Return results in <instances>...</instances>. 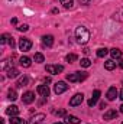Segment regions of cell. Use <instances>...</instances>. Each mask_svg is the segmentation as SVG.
Listing matches in <instances>:
<instances>
[{"instance_id":"obj_14","label":"cell","mask_w":123,"mask_h":124,"mask_svg":"<svg viewBox=\"0 0 123 124\" xmlns=\"http://www.w3.org/2000/svg\"><path fill=\"white\" fill-rule=\"evenodd\" d=\"M36 91H38V94H41L44 98H46V97L49 95V88H48V85H39Z\"/></svg>"},{"instance_id":"obj_21","label":"cell","mask_w":123,"mask_h":124,"mask_svg":"<svg viewBox=\"0 0 123 124\" xmlns=\"http://www.w3.org/2000/svg\"><path fill=\"white\" fill-rule=\"evenodd\" d=\"M10 124H26L25 123V120H22L20 117H18V116H15V117H10Z\"/></svg>"},{"instance_id":"obj_3","label":"cell","mask_w":123,"mask_h":124,"mask_svg":"<svg viewBox=\"0 0 123 124\" xmlns=\"http://www.w3.org/2000/svg\"><path fill=\"white\" fill-rule=\"evenodd\" d=\"M31 48H32V42L28 38H20V39H19V49H20V51L28 52Z\"/></svg>"},{"instance_id":"obj_25","label":"cell","mask_w":123,"mask_h":124,"mask_svg":"<svg viewBox=\"0 0 123 124\" xmlns=\"http://www.w3.org/2000/svg\"><path fill=\"white\" fill-rule=\"evenodd\" d=\"M7 98H9L10 101H15V100L18 98V94H16V91H15V90H10V91H9V94H7Z\"/></svg>"},{"instance_id":"obj_9","label":"cell","mask_w":123,"mask_h":124,"mask_svg":"<svg viewBox=\"0 0 123 124\" xmlns=\"http://www.w3.org/2000/svg\"><path fill=\"white\" fill-rule=\"evenodd\" d=\"M117 117V111L116 110H107L104 113V120L106 121H110V120H114Z\"/></svg>"},{"instance_id":"obj_30","label":"cell","mask_w":123,"mask_h":124,"mask_svg":"<svg viewBox=\"0 0 123 124\" xmlns=\"http://www.w3.org/2000/svg\"><path fill=\"white\" fill-rule=\"evenodd\" d=\"M28 29H29V26H28V25H20V26L18 28V31H20V32H26Z\"/></svg>"},{"instance_id":"obj_6","label":"cell","mask_w":123,"mask_h":124,"mask_svg":"<svg viewBox=\"0 0 123 124\" xmlns=\"http://www.w3.org/2000/svg\"><path fill=\"white\" fill-rule=\"evenodd\" d=\"M68 90V85L64 82V81H60V82H57L55 84V87H54V91H55V94H62V93H65Z\"/></svg>"},{"instance_id":"obj_13","label":"cell","mask_w":123,"mask_h":124,"mask_svg":"<svg viewBox=\"0 0 123 124\" xmlns=\"http://www.w3.org/2000/svg\"><path fill=\"white\" fill-rule=\"evenodd\" d=\"M6 114H7V116H10V117H15V116H18V114H19V108H18L16 105H10V107H7V108H6Z\"/></svg>"},{"instance_id":"obj_4","label":"cell","mask_w":123,"mask_h":124,"mask_svg":"<svg viewBox=\"0 0 123 124\" xmlns=\"http://www.w3.org/2000/svg\"><path fill=\"white\" fill-rule=\"evenodd\" d=\"M46 72L51 74V75H57V74H61L64 71V66L62 65H46Z\"/></svg>"},{"instance_id":"obj_32","label":"cell","mask_w":123,"mask_h":124,"mask_svg":"<svg viewBox=\"0 0 123 124\" xmlns=\"http://www.w3.org/2000/svg\"><path fill=\"white\" fill-rule=\"evenodd\" d=\"M88 1H90V0H80V3H81V4H87Z\"/></svg>"},{"instance_id":"obj_5","label":"cell","mask_w":123,"mask_h":124,"mask_svg":"<svg viewBox=\"0 0 123 124\" xmlns=\"http://www.w3.org/2000/svg\"><path fill=\"white\" fill-rule=\"evenodd\" d=\"M83 101H84V95H83V94H75V95L70 100V105H71V107H77V105H81Z\"/></svg>"},{"instance_id":"obj_34","label":"cell","mask_w":123,"mask_h":124,"mask_svg":"<svg viewBox=\"0 0 123 124\" xmlns=\"http://www.w3.org/2000/svg\"><path fill=\"white\" fill-rule=\"evenodd\" d=\"M119 66L123 69V59H120V61H119Z\"/></svg>"},{"instance_id":"obj_33","label":"cell","mask_w":123,"mask_h":124,"mask_svg":"<svg viewBox=\"0 0 123 124\" xmlns=\"http://www.w3.org/2000/svg\"><path fill=\"white\" fill-rule=\"evenodd\" d=\"M100 108H106V102H100Z\"/></svg>"},{"instance_id":"obj_23","label":"cell","mask_w":123,"mask_h":124,"mask_svg":"<svg viewBox=\"0 0 123 124\" xmlns=\"http://www.w3.org/2000/svg\"><path fill=\"white\" fill-rule=\"evenodd\" d=\"M80 65H81L83 68H88V66H91V61H90L88 58H83L81 62H80Z\"/></svg>"},{"instance_id":"obj_20","label":"cell","mask_w":123,"mask_h":124,"mask_svg":"<svg viewBox=\"0 0 123 124\" xmlns=\"http://www.w3.org/2000/svg\"><path fill=\"white\" fill-rule=\"evenodd\" d=\"M104 68H106L107 71H112V69L116 68V62L113 61V59H107V61L104 62Z\"/></svg>"},{"instance_id":"obj_15","label":"cell","mask_w":123,"mask_h":124,"mask_svg":"<svg viewBox=\"0 0 123 124\" xmlns=\"http://www.w3.org/2000/svg\"><path fill=\"white\" fill-rule=\"evenodd\" d=\"M81 121L78 117H75V116H65V124H78Z\"/></svg>"},{"instance_id":"obj_31","label":"cell","mask_w":123,"mask_h":124,"mask_svg":"<svg viewBox=\"0 0 123 124\" xmlns=\"http://www.w3.org/2000/svg\"><path fill=\"white\" fill-rule=\"evenodd\" d=\"M55 114H57V116H65V114H67V111L62 108V110H58V111H55Z\"/></svg>"},{"instance_id":"obj_29","label":"cell","mask_w":123,"mask_h":124,"mask_svg":"<svg viewBox=\"0 0 123 124\" xmlns=\"http://www.w3.org/2000/svg\"><path fill=\"white\" fill-rule=\"evenodd\" d=\"M7 38H9V35H3V36L0 38V43H1V45L7 43Z\"/></svg>"},{"instance_id":"obj_12","label":"cell","mask_w":123,"mask_h":124,"mask_svg":"<svg viewBox=\"0 0 123 124\" xmlns=\"http://www.w3.org/2000/svg\"><path fill=\"white\" fill-rule=\"evenodd\" d=\"M42 42H44L45 46L51 48V46L54 45V36H52V35H45V36L42 38Z\"/></svg>"},{"instance_id":"obj_10","label":"cell","mask_w":123,"mask_h":124,"mask_svg":"<svg viewBox=\"0 0 123 124\" xmlns=\"http://www.w3.org/2000/svg\"><path fill=\"white\" fill-rule=\"evenodd\" d=\"M106 97H107L109 101L116 100V97H117V90H116V87H110L109 91H107V94H106Z\"/></svg>"},{"instance_id":"obj_7","label":"cell","mask_w":123,"mask_h":124,"mask_svg":"<svg viewBox=\"0 0 123 124\" xmlns=\"http://www.w3.org/2000/svg\"><path fill=\"white\" fill-rule=\"evenodd\" d=\"M42 120H45V114H42V113H39V114H35L33 117L29 118V121L26 124H39Z\"/></svg>"},{"instance_id":"obj_8","label":"cell","mask_w":123,"mask_h":124,"mask_svg":"<svg viewBox=\"0 0 123 124\" xmlns=\"http://www.w3.org/2000/svg\"><path fill=\"white\" fill-rule=\"evenodd\" d=\"M22 101L25 102V104H31L35 101V94L31 93V91H28V93L23 94V97H22Z\"/></svg>"},{"instance_id":"obj_37","label":"cell","mask_w":123,"mask_h":124,"mask_svg":"<svg viewBox=\"0 0 123 124\" xmlns=\"http://www.w3.org/2000/svg\"><path fill=\"white\" fill-rule=\"evenodd\" d=\"M54 124H65V123H54Z\"/></svg>"},{"instance_id":"obj_22","label":"cell","mask_w":123,"mask_h":124,"mask_svg":"<svg viewBox=\"0 0 123 124\" xmlns=\"http://www.w3.org/2000/svg\"><path fill=\"white\" fill-rule=\"evenodd\" d=\"M107 54H109V49H106V48H101V49L97 51V56H98V58H104Z\"/></svg>"},{"instance_id":"obj_11","label":"cell","mask_w":123,"mask_h":124,"mask_svg":"<svg viewBox=\"0 0 123 124\" xmlns=\"http://www.w3.org/2000/svg\"><path fill=\"white\" fill-rule=\"evenodd\" d=\"M100 94L101 93H100L98 90H96V91L93 93V97L88 100V105H90V107H94V105L97 104V101H98V98H100Z\"/></svg>"},{"instance_id":"obj_18","label":"cell","mask_w":123,"mask_h":124,"mask_svg":"<svg viewBox=\"0 0 123 124\" xmlns=\"http://www.w3.org/2000/svg\"><path fill=\"white\" fill-rule=\"evenodd\" d=\"M110 55H112V58H113V59H120V58H122V51H120V49L113 48V49L110 51Z\"/></svg>"},{"instance_id":"obj_16","label":"cell","mask_w":123,"mask_h":124,"mask_svg":"<svg viewBox=\"0 0 123 124\" xmlns=\"http://www.w3.org/2000/svg\"><path fill=\"white\" fill-rule=\"evenodd\" d=\"M28 82H29V78H28L26 75H23V77H20V78L18 79L16 85H18V87H26V85H28Z\"/></svg>"},{"instance_id":"obj_35","label":"cell","mask_w":123,"mask_h":124,"mask_svg":"<svg viewBox=\"0 0 123 124\" xmlns=\"http://www.w3.org/2000/svg\"><path fill=\"white\" fill-rule=\"evenodd\" d=\"M120 98H122V100H123V90H122V91H120Z\"/></svg>"},{"instance_id":"obj_19","label":"cell","mask_w":123,"mask_h":124,"mask_svg":"<svg viewBox=\"0 0 123 124\" xmlns=\"http://www.w3.org/2000/svg\"><path fill=\"white\" fill-rule=\"evenodd\" d=\"M7 77L9 78H16V77H19V69H16V68H9L7 69Z\"/></svg>"},{"instance_id":"obj_27","label":"cell","mask_w":123,"mask_h":124,"mask_svg":"<svg viewBox=\"0 0 123 124\" xmlns=\"http://www.w3.org/2000/svg\"><path fill=\"white\" fill-rule=\"evenodd\" d=\"M67 61L68 62L77 61V55H75V54H70V55H67Z\"/></svg>"},{"instance_id":"obj_1","label":"cell","mask_w":123,"mask_h":124,"mask_svg":"<svg viewBox=\"0 0 123 124\" xmlns=\"http://www.w3.org/2000/svg\"><path fill=\"white\" fill-rule=\"evenodd\" d=\"M75 38H77V42L80 45H86L88 42V39H90V32L84 26H78L75 29Z\"/></svg>"},{"instance_id":"obj_17","label":"cell","mask_w":123,"mask_h":124,"mask_svg":"<svg viewBox=\"0 0 123 124\" xmlns=\"http://www.w3.org/2000/svg\"><path fill=\"white\" fill-rule=\"evenodd\" d=\"M19 62H20V65H22L23 68H29V66H31V63H32L31 58H28V56H22V58L19 59Z\"/></svg>"},{"instance_id":"obj_36","label":"cell","mask_w":123,"mask_h":124,"mask_svg":"<svg viewBox=\"0 0 123 124\" xmlns=\"http://www.w3.org/2000/svg\"><path fill=\"white\" fill-rule=\"evenodd\" d=\"M120 113H123V104L120 105Z\"/></svg>"},{"instance_id":"obj_26","label":"cell","mask_w":123,"mask_h":124,"mask_svg":"<svg viewBox=\"0 0 123 124\" xmlns=\"http://www.w3.org/2000/svg\"><path fill=\"white\" fill-rule=\"evenodd\" d=\"M61 1V4H64V7H71L72 6V3H74V0H60Z\"/></svg>"},{"instance_id":"obj_2","label":"cell","mask_w":123,"mask_h":124,"mask_svg":"<svg viewBox=\"0 0 123 124\" xmlns=\"http://www.w3.org/2000/svg\"><path fill=\"white\" fill-rule=\"evenodd\" d=\"M87 72H74V74H68L67 75V79L70 82H81L87 78Z\"/></svg>"},{"instance_id":"obj_28","label":"cell","mask_w":123,"mask_h":124,"mask_svg":"<svg viewBox=\"0 0 123 124\" xmlns=\"http://www.w3.org/2000/svg\"><path fill=\"white\" fill-rule=\"evenodd\" d=\"M7 43H9V46H10L12 49L15 48V40H13V38H12V36H9V38H7Z\"/></svg>"},{"instance_id":"obj_38","label":"cell","mask_w":123,"mask_h":124,"mask_svg":"<svg viewBox=\"0 0 123 124\" xmlns=\"http://www.w3.org/2000/svg\"><path fill=\"white\" fill-rule=\"evenodd\" d=\"M122 124H123V123H122Z\"/></svg>"},{"instance_id":"obj_24","label":"cell","mask_w":123,"mask_h":124,"mask_svg":"<svg viewBox=\"0 0 123 124\" xmlns=\"http://www.w3.org/2000/svg\"><path fill=\"white\" fill-rule=\"evenodd\" d=\"M33 59H35V62H38V63H41V62H44L45 61V56L42 55V54H35V56H33Z\"/></svg>"}]
</instances>
